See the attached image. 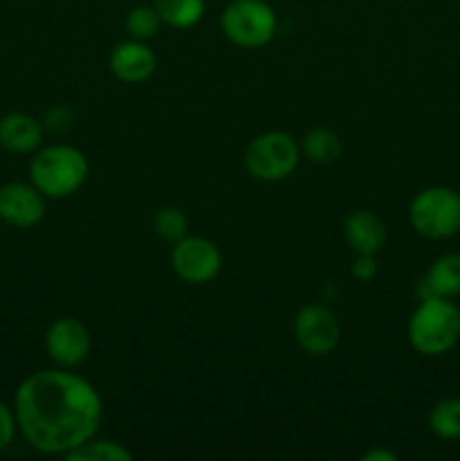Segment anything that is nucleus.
I'll return each mask as SVG.
<instances>
[{"instance_id": "f257e3e1", "label": "nucleus", "mask_w": 460, "mask_h": 461, "mask_svg": "<svg viewBox=\"0 0 460 461\" xmlns=\"http://www.w3.org/2000/svg\"><path fill=\"white\" fill-rule=\"evenodd\" d=\"M14 414L27 444L43 455H68L97 435L104 403L93 383L68 369H39L18 385Z\"/></svg>"}, {"instance_id": "f03ea898", "label": "nucleus", "mask_w": 460, "mask_h": 461, "mask_svg": "<svg viewBox=\"0 0 460 461\" xmlns=\"http://www.w3.org/2000/svg\"><path fill=\"white\" fill-rule=\"evenodd\" d=\"M460 340V309L449 297H422L409 320V342L418 354L445 356Z\"/></svg>"}, {"instance_id": "7ed1b4c3", "label": "nucleus", "mask_w": 460, "mask_h": 461, "mask_svg": "<svg viewBox=\"0 0 460 461\" xmlns=\"http://www.w3.org/2000/svg\"><path fill=\"white\" fill-rule=\"evenodd\" d=\"M88 160L72 144H50L34 151L30 180L45 198H68L88 180Z\"/></svg>"}, {"instance_id": "20e7f679", "label": "nucleus", "mask_w": 460, "mask_h": 461, "mask_svg": "<svg viewBox=\"0 0 460 461\" xmlns=\"http://www.w3.org/2000/svg\"><path fill=\"white\" fill-rule=\"evenodd\" d=\"M409 221L422 237L440 241L460 232V194L451 187H427L410 201Z\"/></svg>"}, {"instance_id": "39448f33", "label": "nucleus", "mask_w": 460, "mask_h": 461, "mask_svg": "<svg viewBox=\"0 0 460 461\" xmlns=\"http://www.w3.org/2000/svg\"><path fill=\"white\" fill-rule=\"evenodd\" d=\"M300 144L284 131H266L251 140L244 153V167L262 183H280L296 171Z\"/></svg>"}, {"instance_id": "423d86ee", "label": "nucleus", "mask_w": 460, "mask_h": 461, "mask_svg": "<svg viewBox=\"0 0 460 461\" xmlns=\"http://www.w3.org/2000/svg\"><path fill=\"white\" fill-rule=\"evenodd\" d=\"M278 30V16L266 0H233L221 14V32L239 48H264Z\"/></svg>"}, {"instance_id": "0eeeda50", "label": "nucleus", "mask_w": 460, "mask_h": 461, "mask_svg": "<svg viewBox=\"0 0 460 461\" xmlns=\"http://www.w3.org/2000/svg\"><path fill=\"white\" fill-rule=\"evenodd\" d=\"M170 261L174 273L185 284L201 286V284L212 282L219 275L224 257H221V250L215 241L198 237V234H188L174 243Z\"/></svg>"}, {"instance_id": "6e6552de", "label": "nucleus", "mask_w": 460, "mask_h": 461, "mask_svg": "<svg viewBox=\"0 0 460 461\" xmlns=\"http://www.w3.org/2000/svg\"><path fill=\"white\" fill-rule=\"evenodd\" d=\"M293 338L305 354L327 356L341 342V324L327 306H302L293 318Z\"/></svg>"}, {"instance_id": "1a4fd4ad", "label": "nucleus", "mask_w": 460, "mask_h": 461, "mask_svg": "<svg viewBox=\"0 0 460 461\" xmlns=\"http://www.w3.org/2000/svg\"><path fill=\"white\" fill-rule=\"evenodd\" d=\"M93 347L88 327L77 318H57L45 331V351L57 367L72 369L84 363Z\"/></svg>"}, {"instance_id": "9d476101", "label": "nucleus", "mask_w": 460, "mask_h": 461, "mask_svg": "<svg viewBox=\"0 0 460 461\" xmlns=\"http://www.w3.org/2000/svg\"><path fill=\"white\" fill-rule=\"evenodd\" d=\"M45 219V196L32 183H5L0 187V221L30 230Z\"/></svg>"}, {"instance_id": "9b49d317", "label": "nucleus", "mask_w": 460, "mask_h": 461, "mask_svg": "<svg viewBox=\"0 0 460 461\" xmlns=\"http://www.w3.org/2000/svg\"><path fill=\"white\" fill-rule=\"evenodd\" d=\"M111 72L124 84H143L156 72V54L149 48L147 41H122L113 48L108 57Z\"/></svg>"}, {"instance_id": "f8f14e48", "label": "nucleus", "mask_w": 460, "mask_h": 461, "mask_svg": "<svg viewBox=\"0 0 460 461\" xmlns=\"http://www.w3.org/2000/svg\"><path fill=\"white\" fill-rule=\"evenodd\" d=\"M347 246L354 255H379L388 241V228L374 212L354 210L343 223Z\"/></svg>"}, {"instance_id": "ddd939ff", "label": "nucleus", "mask_w": 460, "mask_h": 461, "mask_svg": "<svg viewBox=\"0 0 460 461\" xmlns=\"http://www.w3.org/2000/svg\"><path fill=\"white\" fill-rule=\"evenodd\" d=\"M43 142V126L27 113H7L0 117V147L14 156L39 151Z\"/></svg>"}, {"instance_id": "4468645a", "label": "nucleus", "mask_w": 460, "mask_h": 461, "mask_svg": "<svg viewBox=\"0 0 460 461\" xmlns=\"http://www.w3.org/2000/svg\"><path fill=\"white\" fill-rule=\"evenodd\" d=\"M458 297L460 295V255L446 252L440 255L427 270L419 284V300L422 297Z\"/></svg>"}, {"instance_id": "2eb2a0df", "label": "nucleus", "mask_w": 460, "mask_h": 461, "mask_svg": "<svg viewBox=\"0 0 460 461\" xmlns=\"http://www.w3.org/2000/svg\"><path fill=\"white\" fill-rule=\"evenodd\" d=\"M165 25L188 30L197 25L206 14V0H152Z\"/></svg>"}, {"instance_id": "dca6fc26", "label": "nucleus", "mask_w": 460, "mask_h": 461, "mask_svg": "<svg viewBox=\"0 0 460 461\" xmlns=\"http://www.w3.org/2000/svg\"><path fill=\"white\" fill-rule=\"evenodd\" d=\"M300 151L305 153L307 160L316 162V165H332L341 158L343 142L338 138L336 131L332 129H311L309 133L302 138Z\"/></svg>"}, {"instance_id": "f3484780", "label": "nucleus", "mask_w": 460, "mask_h": 461, "mask_svg": "<svg viewBox=\"0 0 460 461\" xmlns=\"http://www.w3.org/2000/svg\"><path fill=\"white\" fill-rule=\"evenodd\" d=\"M428 428L440 439H460V399L437 401L428 412Z\"/></svg>"}, {"instance_id": "a211bd4d", "label": "nucleus", "mask_w": 460, "mask_h": 461, "mask_svg": "<svg viewBox=\"0 0 460 461\" xmlns=\"http://www.w3.org/2000/svg\"><path fill=\"white\" fill-rule=\"evenodd\" d=\"M66 459L70 461H131L133 455L124 448L122 444L111 439H88L86 444H81L79 448L70 450L66 455Z\"/></svg>"}, {"instance_id": "6ab92c4d", "label": "nucleus", "mask_w": 460, "mask_h": 461, "mask_svg": "<svg viewBox=\"0 0 460 461\" xmlns=\"http://www.w3.org/2000/svg\"><path fill=\"white\" fill-rule=\"evenodd\" d=\"M188 216L180 207L176 205H162L161 210H156L153 214V232L162 239V241L171 243L180 241L183 237H188Z\"/></svg>"}, {"instance_id": "aec40b11", "label": "nucleus", "mask_w": 460, "mask_h": 461, "mask_svg": "<svg viewBox=\"0 0 460 461\" xmlns=\"http://www.w3.org/2000/svg\"><path fill=\"white\" fill-rule=\"evenodd\" d=\"M162 21L158 16L153 5H135L129 14H126L124 27L129 32L131 39L135 41H149L158 34Z\"/></svg>"}, {"instance_id": "412c9836", "label": "nucleus", "mask_w": 460, "mask_h": 461, "mask_svg": "<svg viewBox=\"0 0 460 461\" xmlns=\"http://www.w3.org/2000/svg\"><path fill=\"white\" fill-rule=\"evenodd\" d=\"M18 432L16 414H14V408H9L5 401H0V453L7 450L9 446L14 444V437Z\"/></svg>"}, {"instance_id": "4be33fe9", "label": "nucleus", "mask_w": 460, "mask_h": 461, "mask_svg": "<svg viewBox=\"0 0 460 461\" xmlns=\"http://www.w3.org/2000/svg\"><path fill=\"white\" fill-rule=\"evenodd\" d=\"M350 273L352 277L359 279V282H370V279L379 273L377 255H356L350 266Z\"/></svg>"}, {"instance_id": "5701e85b", "label": "nucleus", "mask_w": 460, "mask_h": 461, "mask_svg": "<svg viewBox=\"0 0 460 461\" xmlns=\"http://www.w3.org/2000/svg\"><path fill=\"white\" fill-rule=\"evenodd\" d=\"M397 453H392V450L388 448H373L368 450V453L361 455V461H397Z\"/></svg>"}, {"instance_id": "b1692460", "label": "nucleus", "mask_w": 460, "mask_h": 461, "mask_svg": "<svg viewBox=\"0 0 460 461\" xmlns=\"http://www.w3.org/2000/svg\"><path fill=\"white\" fill-rule=\"evenodd\" d=\"M458 3H460V0H458Z\"/></svg>"}]
</instances>
